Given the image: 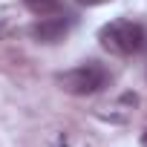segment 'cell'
Returning <instances> with one entry per match:
<instances>
[{
    "label": "cell",
    "instance_id": "obj_4",
    "mask_svg": "<svg viewBox=\"0 0 147 147\" xmlns=\"http://www.w3.org/2000/svg\"><path fill=\"white\" fill-rule=\"evenodd\" d=\"M23 6H26L35 18H52V15H61V12H63V3H61V0H23Z\"/></svg>",
    "mask_w": 147,
    "mask_h": 147
},
{
    "label": "cell",
    "instance_id": "obj_1",
    "mask_svg": "<svg viewBox=\"0 0 147 147\" xmlns=\"http://www.w3.org/2000/svg\"><path fill=\"white\" fill-rule=\"evenodd\" d=\"M98 40L110 55L130 58V55H138L147 46V29L136 20H113V23L101 26Z\"/></svg>",
    "mask_w": 147,
    "mask_h": 147
},
{
    "label": "cell",
    "instance_id": "obj_3",
    "mask_svg": "<svg viewBox=\"0 0 147 147\" xmlns=\"http://www.w3.org/2000/svg\"><path fill=\"white\" fill-rule=\"evenodd\" d=\"M69 26H72V18H66V15H52V18H40V20L29 29V35H32L38 43H58V40L66 38Z\"/></svg>",
    "mask_w": 147,
    "mask_h": 147
},
{
    "label": "cell",
    "instance_id": "obj_2",
    "mask_svg": "<svg viewBox=\"0 0 147 147\" xmlns=\"http://www.w3.org/2000/svg\"><path fill=\"white\" fill-rule=\"evenodd\" d=\"M107 81H110V72L98 61H87V63H81L75 69H66V72L58 75L61 90L69 92V95H95L107 87Z\"/></svg>",
    "mask_w": 147,
    "mask_h": 147
},
{
    "label": "cell",
    "instance_id": "obj_6",
    "mask_svg": "<svg viewBox=\"0 0 147 147\" xmlns=\"http://www.w3.org/2000/svg\"><path fill=\"white\" fill-rule=\"evenodd\" d=\"M141 147H147V130L141 133Z\"/></svg>",
    "mask_w": 147,
    "mask_h": 147
},
{
    "label": "cell",
    "instance_id": "obj_5",
    "mask_svg": "<svg viewBox=\"0 0 147 147\" xmlns=\"http://www.w3.org/2000/svg\"><path fill=\"white\" fill-rule=\"evenodd\" d=\"M81 6H101V3H110V0H78Z\"/></svg>",
    "mask_w": 147,
    "mask_h": 147
}]
</instances>
